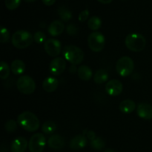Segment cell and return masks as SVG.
<instances>
[{
	"label": "cell",
	"instance_id": "cell-38",
	"mask_svg": "<svg viewBox=\"0 0 152 152\" xmlns=\"http://www.w3.org/2000/svg\"><path fill=\"white\" fill-rule=\"evenodd\" d=\"M25 1H26V2H33V1H36V0H24Z\"/></svg>",
	"mask_w": 152,
	"mask_h": 152
},
{
	"label": "cell",
	"instance_id": "cell-15",
	"mask_svg": "<svg viewBox=\"0 0 152 152\" xmlns=\"http://www.w3.org/2000/svg\"><path fill=\"white\" fill-rule=\"evenodd\" d=\"M65 139L63 137L58 134H54V135L50 136V138L48 139V146L53 150H61L65 146Z\"/></svg>",
	"mask_w": 152,
	"mask_h": 152
},
{
	"label": "cell",
	"instance_id": "cell-20",
	"mask_svg": "<svg viewBox=\"0 0 152 152\" xmlns=\"http://www.w3.org/2000/svg\"><path fill=\"white\" fill-rule=\"evenodd\" d=\"M77 74H78L79 77L85 81H88L90 80L93 75L92 70L91 69L90 67L86 65H82L79 67L78 70H77Z\"/></svg>",
	"mask_w": 152,
	"mask_h": 152
},
{
	"label": "cell",
	"instance_id": "cell-13",
	"mask_svg": "<svg viewBox=\"0 0 152 152\" xmlns=\"http://www.w3.org/2000/svg\"><path fill=\"white\" fill-rule=\"evenodd\" d=\"M137 113L139 117L143 119H152V106L148 103H140L137 107Z\"/></svg>",
	"mask_w": 152,
	"mask_h": 152
},
{
	"label": "cell",
	"instance_id": "cell-31",
	"mask_svg": "<svg viewBox=\"0 0 152 152\" xmlns=\"http://www.w3.org/2000/svg\"><path fill=\"white\" fill-rule=\"evenodd\" d=\"M66 31L69 35L74 36L78 32V28L75 25H74V24H69V25H67Z\"/></svg>",
	"mask_w": 152,
	"mask_h": 152
},
{
	"label": "cell",
	"instance_id": "cell-26",
	"mask_svg": "<svg viewBox=\"0 0 152 152\" xmlns=\"http://www.w3.org/2000/svg\"><path fill=\"white\" fill-rule=\"evenodd\" d=\"M10 68L7 63L4 61H1L0 63V77L1 79H6L9 77L10 73Z\"/></svg>",
	"mask_w": 152,
	"mask_h": 152
},
{
	"label": "cell",
	"instance_id": "cell-21",
	"mask_svg": "<svg viewBox=\"0 0 152 152\" xmlns=\"http://www.w3.org/2000/svg\"><path fill=\"white\" fill-rule=\"evenodd\" d=\"M108 79V73L106 70L103 69H100L96 70L95 72L94 76V80L96 83L98 84H101L105 82H106Z\"/></svg>",
	"mask_w": 152,
	"mask_h": 152
},
{
	"label": "cell",
	"instance_id": "cell-14",
	"mask_svg": "<svg viewBox=\"0 0 152 152\" xmlns=\"http://www.w3.org/2000/svg\"><path fill=\"white\" fill-rule=\"evenodd\" d=\"M87 138L84 134L75 136L70 142V148L74 151H79L85 148L87 145Z\"/></svg>",
	"mask_w": 152,
	"mask_h": 152
},
{
	"label": "cell",
	"instance_id": "cell-19",
	"mask_svg": "<svg viewBox=\"0 0 152 152\" xmlns=\"http://www.w3.org/2000/svg\"><path fill=\"white\" fill-rule=\"evenodd\" d=\"M10 70L16 75H20L25 70V64L22 60H14L10 64Z\"/></svg>",
	"mask_w": 152,
	"mask_h": 152
},
{
	"label": "cell",
	"instance_id": "cell-34",
	"mask_svg": "<svg viewBox=\"0 0 152 152\" xmlns=\"http://www.w3.org/2000/svg\"><path fill=\"white\" fill-rule=\"evenodd\" d=\"M42 1L43 4H45V5L51 6L54 4L56 0H42Z\"/></svg>",
	"mask_w": 152,
	"mask_h": 152
},
{
	"label": "cell",
	"instance_id": "cell-23",
	"mask_svg": "<svg viewBox=\"0 0 152 152\" xmlns=\"http://www.w3.org/2000/svg\"><path fill=\"white\" fill-rule=\"evenodd\" d=\"M101 25H102V20L100 18L96 16H91L88 22V26L91 30H93V31L99 29Z\"/></svg>",
	"mask_w": 152,
	"mask_h": 152
},
{
	"label": "cell",
	"instance_id": "cell-10",
	"mask_svg": "<svg viewBox=\"0 0 152 152\" xmlns=\"http://www.w3.org/2000/svg\"><path fill=\"white\" fill-rule=\"evenodd\" d=\"M66 68L65 60L62 58H53L49 66V69L53 75L57 76L64 72Z\"/></svg>",
	"mask_w": 152,
	"mask_h": 152
},
{
	"label": "cell",
	"instance_id": "cell-7",
	"mask_svg": "<svg viewBox=\"0 0 152 152\" xmlns=\"http://www.w3.org/2000/svg\"><path fill=\"white\" fill-rule=\"evenodd\" d=\"M88 44L91 51L99 52L104 49L105 44V39L103 34L99 31L92 32L88 38Z\"/></svg>",
	"mask_w": 152,
	"mask_h": 152
},
{
	"label": "cell",
	"instance_id": "cell-6",
	"mask_svg": "<svg viewBox=\"0 0 152 152\" xmlns=\"http://www.w3.org/2000/svg\"><path fill=\"white\" fill-rule=\"evenodd\" d=\"M16 88L18 90L25 95L32 94L36 89L35 81L28 75H22L16 81Z\"/></svg>",
	"mask_w": 152,
	"mask_h": 152
},
{
	"label": "cell",
	"instance_id": "cell-2",
	"mask_svg": "<svg viewBox=\"0 0 152 152\" xmlns=\"http://www.w3.org/2000/svg\"><path fill=\"white\" fill-rule=\"evenodd\" d=\"M34 41V37L30 32L24 30L16 31L12 36L11 42L15 48L24 49L31 46Z\"/></svg>",
	"mask_w": 152,
	"mask_h": 152
},
{
	"label": "cell",
	"instance_id": "cell-8",
	"mask_svg": "<svg viewBox=\"0 0 152 152\" xmlns=\"http://www.w3.org/2000/svg\"><path fill=\"white\" fill-rule=\"evenodd\" d=\"M46 145V138L41 133L31 136L28 142V148L31 152H42Z\"/></svg>",
	"mask_w": 152,
	"mask_h": 152
},
{
	"label": "cell",
	"instance_id": "cell-29",
	"mask_svg": "<svg viewBox=\"0 0 152 152\" xmlns=\"http://www.w3.org/2000/svg\"><path fill=\"white\" fill-rule=\"evenodd\" d=\"M4 129L8 133L14 132L17 129V123L13 119H10L4 125Z\"/></svg>",
	"mask_w": 152,
	"mask_h": 152
},
{
	"label": "cell",
	"instance_id": "cell-12",
	"mask_svg": "<svg viewBox=\"0 0 152 152\" xmlns=\"http://www.w3.org/2000/svg\"><path fill=\"white\" fill-rule=\"evenodd\" d=\"M28 146V142L25 138L19 137L14 139L10 145V151L12 152H25Z\"/></svg>",
	"mask_w": 152,
	"mask_h": 152
},
{
	"label": "cell",
	"instance_id": "cell-32",
	"mask_svg": "<svg viewBox=\"0 0 152 152\" xmlns=\"http://www.w3.org/2000/svg\"><path fill=\"white\" fill-rule=\"evenodd\" d=\"M89 14H90V13H89V10H88V9H86V10H83V11L80 12V13L79 14V20H80V22H85V21H86L88 19V18L89 16Z\"/></svg>",
	"mask_w": 152,
	"mask_h": 152
},
{
	"label": "cell",
	"instance_id": "cell-16",
	"mask_svg": "<svg viewBox=\"0 0 152 152\" xmlns=\"http://www.w3.org/2000/svg\"><path fill=\"white\" fill-rule=\"evenodd\" d=\"M64 30H65V24L60 20H55L52 22L48 28L49 34L53 37L59 36L62 34Z\"/></svg>",
	"mask_w": 152,
	"mask_h": 152
},
{
	"label": "cell",
	"instance_id": "cell-9",
	"mask_svg": "<svg viewBox=\"0 0 152 152\" xmlns=\"http://www.w3.org/2000/svg\"><path fill=\"white\" fill-rule=\"evenodd\" d=\"M46 53L51 57H57L61 52V43L56 39H48L44 43Z\"/></svg>",
	"mask_w": 152,
	"mask_h": 152
},
{
	"label": "cell",
	"instance_id": "cell-24",
	"mask_svg": "<svg viewBox=\"0 0 152 152\" xmlns=\"http://www.w3.org/2000/svg\"><path fill=\"white\" fill-rule=\"evenodd\" d=\"M91 147L96 151H101L105 147V141L102 137H96L94 140L91 141Z\"/></svg>",
	"mask_w": 152,
	"mask_h": 152
},
{
	"label": "cell",
	"instance_id": "cell-27",
	"mask_svg": "<svg viewBox=\"0 0 152 152\" xmlns=\"http://www.w3.org/2000/svg\"><path fill=\"white\" fill-rule=\"evenodd\" d=\"M10 39V34L7 28L4 26H1L0 30V42L2 43H7Z\"/></svg>",
	"mask_w": 152,
	"mask_h": 152
},
{
	"label": "cell",
	"instance_id": "cell-25",
	"mask_svg": "<svg viewBox=\"0 0 152 152\" xmlns=\"http://www.w3.org/2000/svg\"><path fill=\"white\" fill-rule=\"evenodd\" d=\"M56 130V125L55 122L52 121H47L44 122L42 126V131L45 134H51Z\"/></svg>",
	"mask_w": 152,
	"mask_h": 152
},
{
	"label": "cell",
	"instance_id": "cell-30",
	"mask_svg": "<svg viewBox=\"0 0 152 152\" xmlns=\"http://www.w3.org/2000/svg\"><path fill=\"white\" fill-rule=\"evenodd\" d=\"M34 40L37 43H45L46 40V36L42 31H37L34 35Z\"/></svg>",
	"mask_w": 152,
	"mask_h": 152
},
{
	"label": "cell",
	"instance_id": "cell-1",
	"mask_svg": "<svg viewBox=\"0 0 152 152\" xmlns=\"http://www.w3.org/2000/svg\"><path fill=\"white\" fill-rule=\"evenodd\" d=\"M17 123L28 132H35L39 128L40 122L37 116L30 111L22 112L18 116Z\"/></svg>",
	"mask_w": 152,
	"mask_h": 152
},
{
	"label": "cell",
	"instance_id": "cell-3",
	"mask_svg": "<svg viewBox=\"0 0 152 152\" xmlns=\"http://www.w3.org/2000/svg\"><path fill=\"white\" fill-rule=\"evenodd\" d=\"M62 54L66 61L74 65L80 64L84 60V52L80 48L74 45H68L62 49Z\"/></svg>",
	"mask_w": 152,
	"mask_h": 152
},
{
	"label": "cell",
	"instance_id": "cell-35",
	"mask_svg": "<svg viewBox=\"0 0 152 152\" xmlns=\"http://www.w3.org/2000/svg\"><path fill=\"white\" fill-rule=\"evenodd\" d=\"M77 68H76V65H74V64H72V65L71 66V67H70V72H72V73H74L75 72H77Z\"/></svg>",
	"mask_w": 152,
	"mask_h": 152
},
{
	"label": "cell",
	"instance_id": "cell-28",
	"mask_svg": "<svg viewBox=\"0 0 152 152\" xmlns=\"http://www.w3.org/2000/svg\"><path fill=\"white\" fill-rule=\"evenodd\" d=\"M21 3V0H5L4 4L8 10H13L17 8Z\"/></svg>",
	"mask_w": 152,
	"mask_h": 152
},
{
	"label": "cell",
	"instance_id": "cell-5",
	"mask_svg": "<svg viewBox=\"0 0 152 152\" xmlns=\"http://www.w3.org/2000/svg\"><path fill=\"white\" fill-rule=\"evenodd\" d=\"M134 68L133 60L128 56H123L117 61L116 69L121 77H127L130 75Z\"/></svg>",
	"mask_w": 152,
	"mask_h": 152
},
{
	"label": "cell",
	"instance_id": "cell-36",
	"mask_svg": "<svg viewBox=\"0 0 152 152\" xmlns=\"http://www.w3.org/2000/svg\"><path fill=\"white\" fill-rule=\"evenodd\" d=\"M97 1L102 3V4H109V3H111L113 0H97Z\"/></svg>",
	"mask_w": 152,
	"mask_h": 152
},
{
	"label": "cell",
	"instance_id": "cell-37",
	"mask_svg": "<svg viewBox=\"0 0 152 152\" xmlns=\"http://www.w3.org/2000/svg\"><path fill=\"white\" fill-rule=\"evenodd\" d=\"M103 152H117V151H116L113 150V149H107V150L104 151Z\"/></svg>",
	"mask_w": 152,
	"mask_h": 152
},
{
	"label": "cell",
	"instance_id": "cell-33",
	"mask_svg": "<svg viewBox=\"0 0 152 152\" xmlns=\"http://www.w3.org/2000/svg\"><path fill=\"white\" fill-rule=\"evenodd\" d=\"M83 134H86V136H87L88 139H89L91 140V141H92V140L94 139L95 138H96V134H95V132H94L93 131H87V130H86V131L83 132Z\"/></svg>",
	"mask_w": 152,
	"mask_h": 152
},
{
	"label": "cell",
	"instance_id": "cell-4",
	"mask_svg": "<svg viewBox=\"0 0 152 152\" xmlns=\"http://www.w3.org/2000/svg\"><path fill=\"white\" fill-rule=\"evenodd\" d=\"M125 43L129 50L140 52L145 49L146 40L142 34L139 33H132L126 36Z\"/></svg>",
	"mask_w": 152,
	"mask_h": 152
},
{
	"label": "cell",
	"instance_id": "cell-18",
	"mask_svg": "<svg viewBox=\"0 0 152 152\" xmlns=\"http://www.w3.org/2000/svg\"><path fill=\"white\" fill-rule=\"evenodd\" d=\"M136 107V103L131 99L124 100L120 103V106H119L120 111L123 113H126V114L132 113V112L134 111Z\"/></svg>",
	"mask_w": 152,
	"mask_h": 152
},
{
	"label": "cell",
	"instance_id": "cell-22",
	"mask_svg": "<svg viewBox=\"0 0 152 152\" xmlns=\"http://www.w3.org/2000/svg\"><path fill=\"white\" fill-rule=\"evenodd\" d=\"M58 14L63 22H68L72 19V12L65 6H60L58 8Z\"/></svg>",
	"mask_w": 152,
	"mask_h": 152
},
{
	"label": "cell",
	"instance_id": "cell-11",
	"mask_svg": "<svg viewBox=\"0 0 152 152\" xmlns=\"http://www.w3.org/2000/svg\"><path fill=\"white\" fill-rule=\"evenodd\" d=\"M123 83L117 79H114L107 83L105 86V91L111 96H117L123 92Z\"/></svg>",
	"mask_w": 152,
	"mask_h": 152
},
{
	"label": "cell",
	"instance_id": "cell-17",
	"mask_svg": "<svg viewBox=\"0 0 152 152\" xmlns=\"http://www.w3.org/2000/svg\"><path fill=\"white\" fill-rule=\"evenodd\" d=\"M59 86V80L54 77H48L43 80L42 88L45 92H53Z\"/></svg>",
	"mask_w": 152,
	"mask_h": 152
}]
</instances>
